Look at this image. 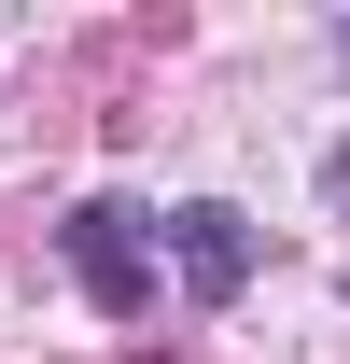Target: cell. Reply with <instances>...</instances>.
<instances>
[{"label": "cell", "mask_w": 350, "mask_h": 364, "mask_svg": "<svg viewBox=\"0 0 350 364\" xmlns=\"http://www.w3.org/2000/svg\"><path fill=\"white\" fill-rule=\"evenodd\" d=\"M56 252H70V280H85L112 322L154 309V210H127V196H85L70 225H56Z\"/></svg>", "instance_id": "cell-2"}, {"label": "cell", "mask_w": 350, "mask_h": 364, "mask_svg": "<svg viewBox=\"0 0 350 364\" xmlns=\"http://www.w3.org/2000/svg\"><path fill=\"white\" fill-rule=\"evenodd\" d=\"M154 252H169V280L196 294V309H238L266 238H253V210H238V196H182V210H154Z\"/></svg>", "instance_id": "cell-1"}, {"label": "cell", "mask_w": 350, "mask_h": 364, "mask_svg": "<svg viewBox=\"0 0 350 364\" xmlns=\"http://www.w3.org/2000/svg\"><path fill=\"white\" fill-rule=\"evenodd\" d=\"M336 56H350V28H336Z\"/></svg>", "instance_id": "cell-3"}]
</instances>
